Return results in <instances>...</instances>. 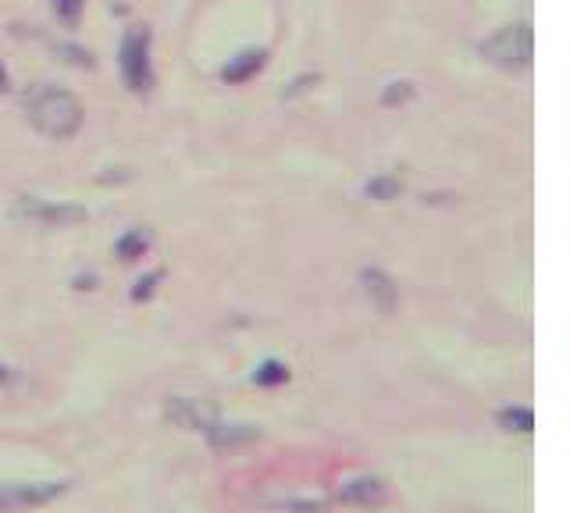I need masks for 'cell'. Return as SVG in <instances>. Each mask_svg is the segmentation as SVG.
<instances>
[{
    "label": "cell",
    "instance_id": "obj_1",
    "mask_svg": "<svg viewBox=\"0 0 570 513\" xmlns=\"http://www.w3.org/2000/svg\"><path fill=\"white\" fill-rule=\"evenodd\" d=\"M25 107V118L33 122L36 132H43L47 139H68L79 132L82 125V107L72 93L57 90V86H33V90H25L22 97Z\"/></svg>",
    "mask_w": 570,
    "mask_h": 513
},
{
    "label": "cell",
    "instance_id": "obj_2",
    "mask_svg": "<svg viewBox=\"0 0 570 513\" xmlns=\"http://www.w3.org/2000/svg\"><path fill=\"white\" fill-rule=\"evenodd\" d=\"M531 54H535V36H531V25L517 22L499 29L492 40L481 43V57L496 68H506V72H517V68L531 65Z\"/></svg>",
    "mask_w": 570,
    "mask_h": 513
},
{
    "label": "cell",
    "instance_id": "obj_3",
    "mask_svg": "<svg viewBox=\"0 0 570 513\" xmlns=\"http://www.w3.org/2000/svg\"><path fill=\"white\" fill-rule=\"evenodd\" d=\"M122 75L132 93H150L154 86V68H150V33L132 29L122 40Z\"/></svg>",
    "mask_w": 570,
    "mask_h": 513
},
{
    "label": "cell",
    "instance_id": "obj_4",
    "mask_svg": "<svg viewBox=\"0 0 570 513\" xmlns=\"http://www.w3.org/2000/svg\"><path fill=\"white\" fill-rule=\"evenodd\" d=\"M22 218L36 221V225H47V228H72L86 221V207H75V204H50V200H36V196H25L22 204H18Z\"/></svg>",
    "mask_w": 570,
    "mask_h": 513
},
{
    "label": "cell",
    "instance_id": "obj_5",
    "mask_svg": "<svg viewBox=\"0 0 570 513\" xmlns=\"http://www.w3.org/2000/svg\"><path fill=\"white\" fill-rule=\"evenodd\" d=\"M168 421H175L179 428H189V432H207L218 424V410L204 399H193V396H175L168 403Z\"/></svg>",
    "mask_w": 570,
    "mask_h": 513
},
{
    "label": "cell",
    "instance_id": "obj_6",
    "mask_svg": "<svg viewBox=\"0 0 570 513\" xmlns=\"http://www.w3.org/2000/svg\"><path fill=\"white\" fill-rule=\"evenodd\" d=\"M360 282H364L367 300L375 303V307H378V314H392V310H396L399 289H396V282H392V278L385 275V271H378V268L360 271Z\"/></svg>",
    "mask_w": 570,
    "mask_h": 513
},
{
    "label": "cell",
    "instance_id": "obj_7",
    "mask_svg": "<svg viewBox=\"0 0 570 513\" xmlns=\"http://www.w3.org/2000/svg\"><path fill=\"white\" fill-rule=\"evenodd\" d=\"M65 481H36V485H8L11 506H43L50 499L65 496Z\"/></svg>",
    "mask_w": 570,
    "mask_h": 513
},
{
    "label": "cell",
    "instance_id": "obj_8",
    "mask_svg": "<svg viewBox=\"0 0 570 513\" xmlns=\"http://www.w3.org/2000/svg\"><path fill=\"white\" fill-rule=\"evenodd\" d=\"M339 499L353 506H378L385 499V485L378 478H353L342 485Z\"/></svg>",
    "mask_w": 570,
    "mask_h": 513
},
{
    "label": "cell",
    "instance_id": "obj_9",
    "mask_svg": "<svg viewBox=\"0 0 570 513\" xmlns=\"http://www.w3.org/2000/svg\"><path fill=\"white\" fill-rule=\"evenodd\" d=\"M264 61H268V54H264V50H246V54L232 57V61L221 68V79H225V82H246V79H253V75L261 72Z\"/></svg>",
    "mask_w": 570,
    "mask_h": 513
},
{
    "label": "cell",
    "instance_id": "obj_10",
    "mask_svg": "<svg viewBox=\"0 0 570 513\" xmlns=\"http://www.w3.org/2000/svg\"><path fill=\"white\" fill-rule=\"evenodd\" d=\"M207 439L214 446H239V442H257L261 432L253 424H214V428H207Z\"/></svg>",
    "mask_w": 570,
    "mask_h": 513
},
{
    "label": "cell",
    "instance_id": "obj_11",
    "mask_svg": "<svg viewBox=\"0 0 570 513\" xmlns=\"http://www.w3.org/2000/svg\"><path fill=\"white\" fill-rule=\"evenodd\" d=\"M147 250H150L147 228H132V232H125V236L118 239V246H114V253H118L122 261H136V257H143Z\"/></svg>",
    "mask_w": 570,
    "mask_h": 513
},
{
    "label": "cell",
    "instance_id": "obj_12",
    "mask_svg": "<svg viewBox=\"0 0 570 513\" xmlns=\"http://www.w3.org/2000/svg\"><path fill=\"white\" fill-rule=\"evenodd\" d=\"M503 432H535V414L528 407H506L496 414Z\"/></svg>",
    "mask_w": 570,
    "mask_h": 513
},
{
    "label": "cell",
    "instance_id": "obj_13",
    "mask_svg": "<svg viewBox=\"0 0 570 513\" xmlns=\"http://www.w3.org/2000/svg\"><path fill=\"white\" fill-rule=\"evenodd\" d=\"M253 382L264 385V389H271V385H282V382H289V367L278 364V360H264V364L253 371Z\"/></svg>",
    "mask_w": 570,
    "mask_h": 513
},
{
    "label": "cell",
    "instance_id": "obj_14",
    "mask_svg": "<svg viewBox=\"0 0 570 513\" xmlns=\"http://www.w3.org/2000/svg\"><path fill=\"white\" fill-rule=\"evenodd\" d=\"M403 193V182L399 179H392V175H378V179H371L367 182V196H371V200H396V196Z\"/></svg>",
    "mask_w": 570,
    "mask_h": 513
},
{
    "label": "cell",
    "instance_id": "obj_15",
    "mask_svg": "<svg viewBox=\"0 0 570 513\" xmlns=\"http://www.w3.org/2000/svg\"><path fill=\"white\" fill-rule=\"evenodd\" d=\"M50 4H54V15L61 18V22H68V25L79 22V15H82V0H50Z\"/></svg>",
    "mask_w": 570,
    "mask_h": 513
},
{
    "label": "cell",
    "instance_id": "obj_16",
    "mask_svg": "<svg viewBox=\"0 0 570 513\" xmlns=\"http://www.w3.org/2000/svg\"><path fill=\"white\" fill-rule=\"evenodd\" d=\"M164 278V271H154V275H147V278H139L136 282V289H132V300H150L154 296V289H157V282Z\"/></svg>",
    "mask_w": 570,
    "mask_h": 513
},
{
    "label": "cell",
    "instance_id": "obj_17",
    "mask_svg": "<svg viewBox=\"0 0 570 513\" xmlns=\"http://www.w3.org/2000/svg\"><path fill=\"white\" fill-rule=\"evenodd\" d=\"M410 82H389V90H385V97H382V104H403V100H410Z\"/></svg>",
    "mask_w": 570,
    "mask_h": 513
},
{
    "label": "cell",
    "instance_id": "obj_18",
    "mask_svg": "<svg viewBox=\"0 0 570 513\" xmlns=\"http://www.w3.org/2000/svg\"><path fill=\"white\" fill-rule=\"evenodd\" d=\"M289 510L293 513H325L328 503L325 499H300V503H289Z\"/></svg>",
    "mask_w": 570,
    "mask_h": 513
},
{
    "label": "cell",
    "instance_id": "obj_19",
    "mask_svg": "<svg viewBox=\"0 0 570 513\" xmlns=\"http://www.w3.org/2000/svg\"><path fill=\"white\" fill-rule=\"evenodd\" d=\"M0 510H11V499H8V485H0Z\"/></svg>",
    "mask_w": 570,
    "mask_h": 513
},
{
    "label": "cell",
    "instance_id": "obj_20",
    "mask_svg": "<svg viewBox=\"0 0 570 513\" xmlns=\"http://www.w3.org/2000/svg\"><path fill=\"white\" fill-rule=\"evenodd\" d=\"M11 378H15V375H11V367H4V364H0V385H8Z\"/></svg>",
    "mask_w": 570,
    "mask_h": 513
},
{
    "label": "cell",
    "instance_id": "obj_21",
    "mask_svg": "<svg viewBox=\"0 0 570 513\" xmlns=\"http://www.w3.org/2000/svg\"><path fill=\"white\" fill-rule=\"evenodd\" d=\"M4 86H8V72H4V68H0V90H4Z\"/></svg>",
    "mask_w": 570,
    "mask_h": 513
}]
</instances>
